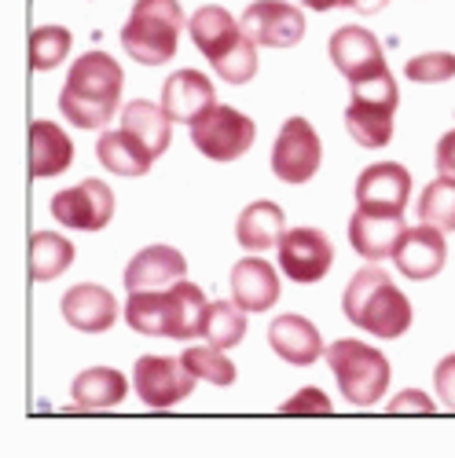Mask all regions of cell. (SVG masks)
Here are the masks:
<instances>
[{
    "label": "cell",
    "instance_id": "6da1fadb",
    "mask_svg": "<svg viewBox=\"0 0 455 458\" xmlns=\"http://www.w3.org/2000/svg\"><path fill=\"white\" fill-rule=\"evenodd\" d=\"M125 73L107 52H85L82 59H73L66 70V85L59 92V110L73 129H107L110 118L118 114Z\"/></svg>",
    "mask_w": 455,
    "mask_h": 458
},
{
    "label": "cell",
    "instance_id": "4316f807",
    "mask_svg": "<svg viewBox=\"0 0 455 458\" xmlns=\"http://www.w3.org/2000/svg\"><path fill=\"white\" fill-rule=\"evenodd\" d=\"M73 403L82 411H103L125 400V374L114 370V367H89L73 377Z\"/></svg>",
    "mask_w": 455,
    "mask_h": 458
},
{
    "label": "cell",
    "instance_id": "5bb4252c",
    "mask_svg": "<svg viewBox=\"0 0 455 458\" xmlns=\"http://www.w3.org/2000/svg\"><path fill=\"white\" fill-rule=\"evenodd\" d=\"M411 195V173L400 162L367 165L356 180V209L371 213H404Z\"/></svg>",
    "mask_w": 455,
    "mask_h": 458
},
{
    "label": "cell",
    "instance_id": "2e32d148",
    "mask_svg": "<svg viewBox=\"0 0 455 458\" xmlns=\"http://www.w3.org/2000/svg\"><path fill=\"white\" fill-rule=\"evenodd\" d=\"M408 224L404 213H371V209H356L349 220V242L364 260H386L393 257L397 242L404 239Z\"/></svg>",
    "mask_w": 455,
    "mask_h": 458
},
{
    "label": "cell",
    "instance_id": "8992f818",
    "mask_svg": "<svg viewBox=\"0 0 455 458\" xmlns=\"http://www.w3.org/2000/svg\"><path fill=\"white\" fill-rule=\"evenodd\" d=\"M349 110H346V129L349 136L374 150V147H386L393 140V114H397V81L393 73H371L364 81H353V96H349Z\"/></svg>",
    "mask_w": 455,
    "mask_h": 458
},
{
    "label": "cell",
    "instance_id": "74e56055",
    "mask_svg": "<svg viewBox=\"0 0 455 458\" xmlns=\"http://www.w3.org/2000/svg\"><path fill=\"white\" fill-rule=\"evenodd\" d=\"M390 411H393V414H400V411H426V414H430V411H434V400H426L423 393L408 389L404 396H397V400L390 403Z\"/></svg>",
    "mask_w": 455,
    "mask_h": 458
},
{
    "label": "cell",
    "instance_id": "30bf717a",
    "mask_svg": "<svg viewBox=\"0 0 455 458\" xmlns=\"http://www.w3.org/2000/svg\"><path fill=\"white\" fill-rule=\"evenodd\" d=\"M52 216L73 232H103L114 216V191L103 180H82L52 199Z\"/></svg>",
    "mask_w": 455,
    "mask_h": 458
},
{
    "label": "cell",
    "instance_id": "484cf974",
    "mask_svg": "<svg viewBox=\"0 0 455 458\" xmlns=\"http://www.w3.org/2000/svg\"><path fill=\"white\" fill-rule=\"evenodd\" d=\"M287 235V216L276 202H253L236 224V239L243 250H272Z\"/></svg>",
    "mask_w": 455,
    "mask_h": 458
},
{
    "label": "cell",
    "instance_id": "4fadbf2b",
    "mask_svg": "<svg viewBox=\"0 0 455 458\" xmlns=\"http://www.w3.org/2000/svg\"><path fill=\"white\" fill-rule=\"evenodd\" d=\"M331 63L338 66V73L349 85L386 70L382 45H378V37L371 30H364V26H341L331 37Z\"/></svg>",
    "mask_w": 455,
    "mask_h": 458
},
{
    "label": "cell",
    "instance_id": "f35d334b",
    "mask_svg": "<svg viewBox=\"0 0 455 458\" xmlns=\"http://www.w3.org/2000/svg\"><path fill=\"white\" fill-rule=\"evenodd\" d=\"M386 4H390V0H341V8L360 12V15H374V12H382Z\"/></svg>",
    "mask_w": 455,
    "mask_h": 458
},
{
    "label": "cell",
    "instance_id": "8d00e7d4",
    "mask_svg": "<svg viewBox=\"0 0 455 458\" xmlns=\"http://www.w3.org/2000/svg\"><path fill=\"white\" fill-rule=\"evenodd\" d=\"M434 162H437L441 173L455 176V129L441 136V143H437V158H434Z\"/></svg>",
    "mask_w": 455,
    "mask_h": 458
},
{
    "label": "cell",
    "instance_id": "d6a6232c",
    "mask_svg": "<svg viewBox=\"0 0 455 458\" xmlns=\"http://www.w3.org/2000/svg\"><path fill=\"white\" fill-rule=\"evenodd\" d=\"M180 360H184L187 367H192V374H195V377L210 381V386H232V381H236V363H228L224 349L210 345V341H206V345L187 349Z\"/></svg>",
    "mask_w": 455,
    "mask_h": 458
},
{
    "label": "cell",
    "instance_id": "7a4b0ae2",
    "mask_svg": "<svg viewBox=\"0 0 455 458\" xmlns=\"http://www.w3.org/2000/svg\"><path fill=\"white\" fill-rule=\"evenodd\" d=\"M341 312L353 327L374 337H400L411 327V301L374 260L349 279L346 297H341Z\"/></svg>",
    "mask_w": 455,
    "mask_h": 458
},
{
    "label": "cell",
    "instance_id": "603a6c76",
    "mask_svg": "<svg viewBox=\"0 0 455 458\" xmlns=\"http://www.w3.org/2000/svg\"><path fill=\"white\" fill-rule=\"evenodd\" d=\"M96 158L103 162V169L118 173V176H143L150 165H155V155L125 129H110L99 136L96 143Z\"/></svg>",
    "mask_w": 455,
    "mask_h": 458
},
{
    "label": "cell",
    "instance_id": "ab89813d",
    "mask_svg": "<svg viewBox=\"0 0 455 458\" xmlns=\"http://www.w3.org/2000/svg\"><path fill=\"white\" fill-rule=\"evenodd\" d=\"M297 4H305L313 12H331V8H341V0H297Z\"/></svg>",
    "mask_w": 455,
    "mask_h": 458
},
{
    "label": "cell",
    "instance_id": "f546056e",
    "mask_svg": "<svg viewBox=\"0 0 455 458\" xmlns=\"http://www.w3.org/2000/svg\"><path fill=\"white\" fill-rule=\"evenodd\" d=\"M202 337L217 349H236L246 337V309L243 304H232V301H213Z\"/></svg>",
    "mask_w": 455,
    "mask_h": 458
},
{
    "label": "cell",
    "instance_id": "f1b7e54d",
    "mask_svg": "<svg viewBox=\"0 0 455 458\" xmlns=\"http://www.w3.org/2000/svg\"><path fill=\"white\" fill-rule=\"evenodd\" d=\"M73 264V242L56 232H33L30 239V276L37 283H52Z\"/></svg>",
    "mask_w": 455,
    "mask_h": 458
},
{
    "label": "cell",
    "instance_id": "ffe728a7",
    "mask_svg": "<svg viewBox=\"0 0 455 458\" xmlns=\"http://www.w3.org/2000/svg\"><path fill=\"white\" fill-rule=\"evenodd\" d=\"M269 345L279 360L294 367H313L323 356V337L305 316H279L269 327Z\"/></svg>",
    "mask_w": 455,
    "mask_h": 458
},
{
    "label": "cell",
    "instance_id": "3957f363",
    "mask_svg": "<svg viewBox=\"0 0 455 458\" xmlns=\"http://www.w3.org/2000/svg\"><path fill=\"white\" fill-rule=\"evenodd\" d=\"M187 30H192L195 48L213 63L228 85H246L257 73V41L220 4H202Z\"/></svg>",
    "mask_w": 455,
    "mask_h": 458
},
{
    "label": "cell",
    "instance_id": "ac0fdd59",
    "mask_svg": "<svg viewBox=\"0 0 455 458\" xmlns=\"http://www.w3.org/2000/svg\"><path fill=\"white\" fill-rule=\"evenodd\" d=\"M187 276V260L173 246H147L140 250L125 268V290H166Z\"/></svg>",
    "mask_w": 455,
    "mask_h": 458
},
{
    "label": "cell",
    "instance_id": "7402d4cb",
    "mask_svg": "<svg viewBox=\"0 0 455 458\" xmlns=\"http://www.w3.org/2000/svg\"><path fill=\"white\" fill-rule=\"evenodd\" d=\"M73 162V143L70 136L52 122H33L30 125V169L37 180H48L66 173Z\"/></svg>",
    "mask_w": 455,
    "mask_h": 458
},
{
    "label": "cell",
    "instance_id": "d6986e66",
    "mask_svg": "<svg viewBox=\"0 0 455 458\" xmlns=\"http://www.w3.org/2000/svg\"><path fill=\"white\" fill-rule=\"evenodd\" d=\"M213 103H217L213 81L206 78L202 70H176L173 78L166 81V89H162L166 114L173 122H184V125H192L199 114H206Z\"/></svg>",
    "mask_w": 455,
    "mask_h": 458
},
{
    "label": "cell",
    "instance_id": "cb8c5ba5",
    "mask_svg": "<svg viewBox=\"0 0 455 458\" xmlns=\"http://www.w3.org/2000/svg\"><path fill=\"white\" fill-rule=\"evenodd\" d=\"M206 316H210V304L195 283L180 279L169 286V337H176V341L202 337Z\"/></svg>",
    "mask_w": 455,
    "mask_h": 458
},
{
    "label": "cell",
    "instance_id": "1f68e13d",
    "mask_svg": "<svg viewBox=\"0 0 455 458\" xmlns=\"http://www.w3.org/2000/svg\"><path fill=\"white\" fill-rule=\"evenodd\" d=\"M73 37L66 26H37L30 33V66L33 70H56L66 55H70Z\"/></svg>",
    "mask_w": 455,
    "mask_h": 458
},
{
    "label": "cell",
    "instance_id": "8fae6325",
    "mask_svg": "<svg viewBox=\"0 0 455 458\" xmlns=\"http://www.w3.org/2000/svg\"><path fill=\"white\" fill-rule=\"evenodd\" d=\"M279 268L294 283H320L331 264H334V246L316 227H294L279 239Z\"/></svg>",
    "mask_w": 455,
    "mask_h": 458
},
{
    "label": "cell",
    "instance_id": "e0dca14e",
    "mask_svg": "<svg viewBox=\"0 0 455 458\" xmlns=\"http://www.w3.org/2000/svg\"><path fill=\"white\" fill-rule=\"evenodd\" d=\"M63 319L82 334H107L114 323H118V301H114V293L107 286L82 283V286L66 290Z\"/></svg>",
    "mask_w": 455,
    "mask_h": 458
},
{
    "label": "cell",
    "instance_id": "7c38bea8",
    "mask_svg": "<svg viewBox=\"0 0 455 458\" xmlns=\"http://www.w3.org/2000/svg\"><path fill=\"white\" fill-rule=\"evenodd\" d=\"M243 30L264 48H294L305 37V12L287 0H253L243 12Z\"/></svg>",
    "mask_w": 455,
    "mask_h": 458
},
{
    "label": "cell",
    "instance_id": "83f0119b",
    "mask_svg": "<svg viewBox=\"0 0 455 458\" xmlns=\"http://www.w3.org/2000/svg\"><path fill=\"white\" fill-rule=\"evenodd\" d=\"M125 323L143 337H169V286L129 293Z\"/></svg>",
    "mask_w": 455,
    "mask_h": 458
},
{
    "label": "cell",
    "instance_id": "836d02e7",
    "mask_svg": "<svg viewBox=\"0 0 455 458\" xmlns=\"http://www.w3.org/2000/svg\"><path fill=\"white\" fill-rule=\"evenodd\" d=\"M408 81L419 85H437V81H451L455 78V55L451 52H426V55H411L408 66Z\"/></svg>",
    "mask_w": 455,
    "mask_h": 458
},
{
    "label": "cell",
    "instance_id": "9a60e30c",
    "mask_svg": "<svg viewBox=\"0 0 455 458\" xmlns=\"http://www.w3.org/2000/svg\"><path fill=\"white\" fill-rule=\"evenodd\" d=\"M444 257H448V246H444V232L434 224H419V227H408L404 239L397 242L393 250V260L400 276L408 279H434L441 268H444Z\"/></svg>",
    "mask_w": 455,
    "mask_h": 458
},
{
    "label": "cell",
    "instance_id": "9c48e42d",
    "mask_svg": "<svg viewBox=\"0 0 455 458\" xmlns=\"http://www.w3.org/2000/svg\"><path fill=\"white\" fill-rule=\"evenodd\" d=\"M133 381H136V393L147 407H173L180 400H187L195 393V374L184 360H169V356H140L136 360V370H133Z\"/></svg>",
    "mask_w": 455,
    "mask_h": 458
},
{
    "label": "cell",
    "instance_id": "4dcf8cb0",
    "mask_svg": "<svg viewBox=\"0 0 455 458\" xmlns=\"http://www.w3.org/2000/svg\"><path fill=\"white\" fill-rule=\"evenodd\" d=\"M423 224H434L441 232H455V176L441 173L419 199Z\"/></svg>",
    "mask_w": 455,
    "mask_h": 458
},
{
    "label": "cell",
    "instance_id": "5b68a950",
    "mask_svg": "<svg viewBox=\"0 0 455 458\" xmlns=\"http://www.w3.org/2000/svg\"><path fill=\"white\" fill-rule=\"evenodd\" d=\"M327 363L338 377V389L353 407H374L390 389V360L364 345V341L341 337L327 349Z\"/></svg>",
    "mask_w": 455,
    "mask_h": 458
},
{
    "label": "cell",
    "instance_id": "d4e9b609",
    "mask_svg": "<svg viewBox=\"0 0 455 458\" xmlns=\"http://www.w3.org/2000/svg\"><path fill=\"white\" fill-rule=\"evenodd\" d=\"M122 129L133 132L150 155H166V147H169V136H173V118L166 114V106H155V103H147V99H133L125 103L122 110Z\"/></svg>",
    "mask_w": 455,
    "mask_h": 458
},
{
    "label": "cell",
    "instance_id": "44dd1931",
    "mask_svg": "<svg viewBox=\"0 0 455 458\" xmlns=\"http://www.w3.org/2000/svg\"><path fill=\"white\" fill-rule=\"evenodd\" d=\"M232 293L236 304H243L246 312H264L279 301V276L269 260L246 257L232 268Z\"/></svg>",
    "mask_w": 455,
    "mask_h": 458
},
{
    "label": "cell",
    "instance_id": "d590c367",
    "mask_svg": "<svg viewBox=\"0 0 455 458\" xmlns=\"http://www.w3.org/2000/svg\"><path fill=\"white\" fill-rule=\"evenodd\" d=\"M434 386H437V396L444 407L455 411V356H444L434 370Z\"/></svg>",
    "mask_w": 455,
    "mask_h": 458
},
{
    "label": "cell",
    "instance_id": "277c9868",
    "mask_svg": "<svg viewBox=\"0 0 455 458\" xmlns=\"http://www.w3.org/2000/svg\"><path fill=\"white\" fill-rule=\"evenodd\" d=\"M184 30L180 0H136L122 26V48L143 66H166L176 55Z\"/></svg>",
    "mask_w": 455,
    "mask_h": 458
},
{
    "label": "cell",
    "instance_id": "ba28073f",
    "mask_svg": "<svg viewBox=\"0 0 455 458\" xmlns=\"http://www.w3.org/2000/svg\"><path fill=\"white\" fill-rule=\"evenodd\" d=\"M320 162H323V143L316 129L305 118L283 122L272 147V173L283 183H309L320 173Z\"/></svg>",
    "mask_w": 455,
    "mask_h": 458
},
{
    "label": "cell",
    "instance_id": "e575fe53",
    "mask_svg": "<svg viewBox=\"0 0 455 458\" xmlns=\"http://www.w3.org/2000/svg\"><path fill=\"white\" fill-rule=\"evenodd\" d=\"M327 411H331V400L320 389H301L283 403V414H327Z\"/></svg>",
    "mask_w": 455,
    "mask_h": 458
},
{
    "label": "cell",
    "instance_id": "52a82bcc",
    "mask_svg": "<svg viewBox=\"0 0 455 458\" xmlns=\"http://www.w3.org/2000/svg\"><path fill=\"white\" fill-rule=\"evenodd\" d=\"M253 136H257V129L246 114L236 106H224V103H213L206 114H199L192 122V143L213 162L243 158L253 147Z\"/></svg>",
    "mask_w": 455,
    "mask_h": 458
}]
</instances>
